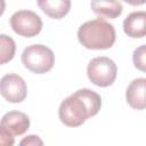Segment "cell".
Returning <instances> with one entry per match:
<instances>
[{"label": "cell", "instance_id": "8", "mask_svg": "<svg viewBox=\"0 0 146 146\" xmlns=\"http://www.w3.org/2000/svg\"><path fill=\"white\" fill-rule=\"evenodd\" d=\"M145 87H146L145 78H137L132 80L128 86L125 91V99H127V103L132 108L141 111L146 107Z\"/></svg>", "mask_w": 146, "mask_h": 146}, {"label": "cell", "instance_id": "3", "mask_svg": "<svg viewBox=\"0 0 146 146\" xmlns=\"http://www.w3.org/2000/svg\"><path fill=\"white\" fill-rule=\"evenodd\" d=\"M22 63L31 72L42 74L52 68L55 64V55L47 46L32 44L23 50Z\"/></svg>", "mask_w": 146, "mask_h": 146}, {"label": "cell", "instance_id": "1", "mask_svg": "<svg viewBox=\"0 0 146 146\" xmlns=\"http://www.w3.org/2000/svg\"><path fill=\"white\" fill-rule=\"evenodd\" d=\"M102 106L100 96L91 89L83 88L65 98L58 108L62 123L67 127H79L89 117L95 116Z\"/></svg>", "mask_w": 146, "mask_h": 146}, {"label": "cell", "instance_id": "6", "mask_svg": "<svg viewBox=\"0 0 146 146\" xmlns=\"http://www.w3.org/2000/svg\"><path fill=\"white\" fill-rule=\"evenodd\" d=\"M0 94L9 103H21L27 95L26 83L17 74H6L0 80Z\"/></svg>", "mask_w": 146, "mask_h": 146}, {"label": "cell", "instance_id": "7", "mask_svg": "<svg viewBox=\"0 0 146 146\" xmlns=\"http://www.w3.org/2000/svg\"><path fill=\"white\" fill-rule=\"evenodd\" d=\"M0 125L9 131L13 136H21L29 130L30 119L23 112L10 111L1 117Z\"/></svg>", "mask_w": 146, "mask_h": 146}, {"label": "cell", "instance_id": "9", "mask_svg": "<svg viewBox=\"0 0 146 146\" xmlns=\"http://www.w3.org/2000/svg\"><path fill=\"white\" fill-rule=\"evenodd\" d=\"M146 13L140 11H133L127 16V18L123 22V31L124 33L130 38H143L146 34Z\"/></svg>", "mask_w": 146, "mask_h": 146}, {"label": "cell", "instance_id": "4", "mask_svg": "<svg viewBox=\"0 0 146 146\" xmlns=\"http://www.w3.org/2000/svg\"><path fill=\"white\" fill-rule=\"evenodd\" d=\"M117 67L114 60L106 56L95 57L87 66V74L89 80L102 88L112 86L116 79Z\"/></svg>", "mask_w": 146, "mask_h": 146}, {"label": "cell", "instance_id": "14", "mask_svg": "<svg viewBox=\"0 0 146 146\" xmlns=\"http://www.w3.org/2000/svg\"><path fill=\"white\" fill-rule=\"evenodd\" d=\"M15 144L14 136L0 125V146H13Z\"/></svg>", "mask_w": 146, "mask_h": 146}, {"label": "cell", "instance_id": "5", "mask_svg": "<svg viewBox=\"0 0 146 146\" xmlns=\"http://www.w3.org/2000/svg\"><path fill=\"white\" fill-rule=\"evenodd\" d=\"M10 26L16 34L25 38H32L41 32L42 19L32 10H18L11 15Z\"/></svg>", "mask_w": 146, "mask_h": 146}, {"label": "cell", "instance_id": "10", "mask_svg": "<svg viewBox=\"0 0 146 146\" xmlns=\"http://www.w3.org/2000/svg\"><path fill=\"white\" fill-rule=\"evenodd\" d=\"M39 8L50 18L60 19L71 9V0H38Z\"/></svg>", "mask_w": 146, "mask_h": 146}, {"label": "cell", "instance_id": "2", "mask_svg": "<svg viewBox=\"0 0 146 146\" xmlns=\"http://www.w3.org/2000/svg\"><path fill=\"white\" fill-rule=\"evenodd\" d=\"M115 29L103 18H96L83 23L78 31L79 42L87 49H108L115 42Z\"/></svg>", "mask_w": 146, "mask_h": 146}, {"label": "cell", "instance_id": "13", "mask_svg": "<svg viewBox=\"0 0 146 146\" xmlns=\"http://www.w3.org/2000/svg\"><path fill=\"white\" fill-rule=\"evenodd\" d=\"M145 44H141L139 46L137 49H135L133 51V55H132V60H133V64H135V67L138 68L139 71L141 72H145Z\"/></svg>", "mask_w": 146, "mask_h": 146}, {"label": "cell", "instance_id": "15", "mask_svg": "<svg viewBox=\"0 0 146 146\" xmlns=\"http://www.w3.org/2000/svg\"><path fill=\"white\" fill-rule=\"evenodd\" d=\"M19 144H21L22 146H23V145H26V146H42V145H43V141L40 139L39 136L30 135V136L25 137L24 139H22Z\"/></svg>", "mask_w": 146, "mask_h": 146}, {"label": "cell", "instance_id": "12", "mask_svg": "<svg viewBox=\"0 0 146 146\" xmlns=\"http://www.w3.org/2000/svg\"><path fill=\"white\" fill-rule=\"evenodd\" d=\"M16 51V43L7 34H0V65L10 62Z\"/></svg>", "mask_w": 146, "mask_h": 146}, {"label": "cell", "instance_id": "16", "mask_svg": "<svg viewBox=\"0 0 146 146\" xmlns=\"http://www.w3.org/2000/svg\"><path fill=\"white\" fill-rule=\"evenodd\" d=\"M123 1L131 6H140V5H144L146 0H123Z\"/></svg>", "mask_w": 146, "mask_h": 146}, {"label": "cell", "instance_id": "11", "mask_svg": "<svg viewBox=\"0 0 146 146\" xmlns=\"http://www.w3.org/2000/svg\"><path fill=\"white\" fill-rule=\"evenodd\" d=\"M90 7L96 15L111 19L119 17L123 10L122 5L117 0H91Z\"/></svg>", "mask_w": 146, "mask_h": 146}, {"label": "cell", "instance_id": "17", "mask_svg": "<svg viewBox=\"0 0 146 146\" xmlns=\"http://www.w3.org/2000/svg\"><path fill=\"white\" fill-rule=\"evenodd\" d=\"M5 9H6V1L5 0H0V16L5 13Z\"/></svg>", "mask_w": 146, "mask_h": 146}]
</instances>
